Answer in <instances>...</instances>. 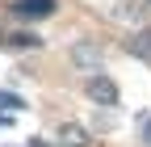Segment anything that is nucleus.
I'll return each instance as SVG.
<instances>
[{
    "instance_id": "1",
    "label": "nucleus",
    "mask_w": 151,
    "mask_h": 147,
    "mask_svg": "<svg viewBox=\"0 0 151 147\" xmlns=\"http://www.w3.org/2000/svg\"><path fill=\"white\" fill-rule=\"evenodd\" d=\"M88 97L97 101V105H118V84L97 71V76H88Z\"/></svg>"
},
{
    "instance_id": "2",
    "label": "nucleus",
    "mask_w": 151,
    "mask_h": 147,
    "mask_svg": "<svg viewBox=\"0 0 151 147\" xmlns=\"http://www.w3.org/2000/svg\"><path fill=\"white\" fill-rule=\"evenodd\" d=\"M13 13L25 21H42V17H55V0H17Z\"/></svg>"
},
{
    "instance_id": "3",
    "label": "nucleus",
    "mask_w": 151,
    "mask_h": 147,
    "mask_svg": "<svg viewBox=\"0 0 151 147\" xmlns=\"http://www.w3.org/2000/svg\"><path fill=\"white\" fill-rule=\"evenodd\" d=\"M88 143H92V135L80 122H63L59 126V147H88Z\"/></svg>"
},
{
    "instance_id": "4",
    "label": "nucleus",
    "mask_w": 151,
    "mask_h": 147,
    "mask_svg": "<svg viewBox=\"0 0 151 147\" xmlns=\"http://www.w3.org/2000/svg\"><path fill=\"white\" fill-rule=\"evenodd\" d=\"M71 63H76V67H88V71H97V67H101V50L92 46V42H80V46L71 50Z\"/></svg>"
},
{
    "instance_id": "5",
    "label": "nucleus",
    "mask_w": 151,
    "mask_h": 147,
    "mask_svg": "<svg viewBox=\"0 0 151 147\" xmlns=\"http://www.w3.org/2000/svg\"><path fill=\"white\" fill-rule=\"evenodd\" d=\"M4 42H9V46H17V50H25V46H29V50H38V46H42V38H38V34H25V30H21V34H9Z\"/></svg>"
},
{
    "instance_id": "6",
    "label": "nucleus",
    "mask_w": 151,
    "mask_h": 147,
    "mask_svg": "<svg viewBox=\"0 0 151 147\" xmlns=\"http://www.w3.org/2000/svg\"><path fill=\"white\" fill-rule=\"evenodd\" d=\"M130 50H134L139 59H151V30H143L139 38H130Z\"/></svg>"
}]
</instances>
